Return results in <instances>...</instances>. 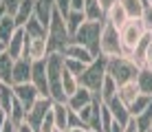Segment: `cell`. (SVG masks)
Listing matches in <instances>:
<instances>
[{
    "mask_svg": "<svg viewBox=\"0 0 152 132\" xmlns=\"http://www.w3.org/2000/svg\"><path fill=\"white\" fill-rule=\"evenodd\" d=\"M139 71H141V68L134 64L132 57L113 55V57H108V60H106V73L117 82V86L128 84V82H137Z\"/></svg>",
    "mask_w": 152,
    "mask_h": 132,
    "instance_id": "6da1fadb",
    "label": "cell"
},
{
    "mask_svg": "<svg viewBox=\"0 0 152 132\" xmlns=\"http://www.w3.org/2000/svg\"><path fill=\"white\" fill-rule=\"evenodd\" d=\"M62 73H64V53H49L46 55V75H49V88L53 101H66V95L62 90Z\"/></svg>",
    "mask_w": 152,
    "mask_h": 132,
    "instance_id": "7a4b0ae2",
    "label": "cell"
},
{
    "mask_svg": "<svg viewBox=\"0 0 152 132\" xmlns=\"http://www.w3.org/2000/svg\"><path fill=\"white\" fill-rule=\"evenodd\" d=\"M106 60H108L106 55H97L91 64L84 68L82 75H77L80 86L88 88V90L95 93V95H99V90H102V84H104V79H106Z\"/></svg>",
    "mask_w": 152,
    "mask_h": 132,
    "instance_id": "3957f363",
    "label": "cell"
},
{
    "mask_svg": "<svg viewBox=\"0 0 152 132\" xmlns=\"http://www.w3.org/2000/svg\"><path fill=\"white\" fill-rule=\"evenodd\" d=\"M119 33H121V46H124L121 55L130 57V55H132V51L139 46V42L148 35V31H145L141 18H130L128 22L119 29Z\"/></svg>",
    "mask_w": 152,
    "mask_h": 132,
    "instance_id": "277c9868",
    "label": "cell"
},
{
    "mask_svg": "<svg viewBox=\"0 0 152 132\" xmlns=\"http://www.w3.org/2000/svg\"><path fill=\"white\" fill-rule=\"evenodd\" d=\"M102 29H104V22H84L80 29L73 33V42H77V44L86 46L88 51L93 53V55H99V40H102Z\"/></svg>",
    "mask_w": 152,
    "mask_h": 132,
    "instance_id": "5b68a950",
    "label": "cell"
},
{
    "mask_svg": "<svg viewBox=\"0 0 152 132\" xmlns=\"http://www.w3.org/2000/svg\"><path fill=\"white\" fill-rule=\"evenodd\" d=\"M46 40H49V53H53V51H64V46L71 42L69 26H66V20H64V15H62L60 11H55L53 18H51Z\"/></svg>",
    "mask_w": 152,
    "mask_h": 132,
    "instance_id": "8992f818",
    "label": "cell"
},
{
    "mask_svg": "<svg viewBox=\"0 0 152 132\" xmlns=\"http://www.w3.org/2000/svg\"><path fill=\"white\" fill-rule=\"evenodd\" d=\"M124 46H121V33L115 24H110L108 20H104V29H102V40H99V55H121Z\"/></svg>",
    "mask_w": 152,
    "mask_h": 132,
    "instance_id": "52a82bcc",
    "label": "cell"
},
{
    "mask_svg": "<svg viewBox=\"0 0 152 132\" xmlns=\"http://www.w3.org/2000/svg\"><path fill=\"white\" fill-rule=\"evenodd\" d=\"M51 106H53V99L51 97H38V101L27 110V121L31 123V128H33L35 132H40L42 121H44L46 114L51 112Z\"/></svg>",
    "mask_w": 152,
    "mask_h": 132,
    "instance_id": "ba28073f",
    "label": "cell"
},
{
    "mask_svg": "<svg viewBox=\"0 0 152 132\" xmlns=\"http://www.w3.org/2000/svg\"><path fill=\"white\" fill-rule=\"evenodd\" d=\"M31 84L40 90L42 97H51L49 88V75H46V60L33 62V73H31Z\"/></svg>",
    "mask_w": 152,
    "mask_h": 132,
    "instance_id": "9c48e42d",
    "label": "cell"
},
{
    "mask_svg": "<svg viewBox=\"0 0 152 132\" xmlns=\"http://www.w3.org/2000/svg\"><path fill=\"white\" fill-rule=\"evenodd\" d=\"M7 53L13 60L27 57V31H24V26H18V29L13 31L11 40L7 42Z\"/></svg>",
    "mask_w": 152,
    "mask_h": 132,
    "instance_id": "30bf717a",
    "label": "cell"
},
{
    "mask_svg": "<svg viewBox=\"0 0 152 132\" xmlns=\"http://www.w3.org/2000/svg\"><path fill=\"white\" fill-rule=\"evenodd\" d=\"M31 73H33V60L29 57H20L13 60V68H11V84H27L31 82Z\"/></svg>",
    "mask_w": 152,
    "mask_h": 132,
    "instance_id": "8fae6325",
    "label": "cell"
},
{
    "mask_svg": "<svg viewBox=\"0 0 152 132\" xmlns=\"http://www.w3.org/2000/svg\"><path fill=\"white\" fill-rule=\"evenodd\" d=\"M13 93H15V99H18V101L22 104L27 110H29L35 101H38V97H42L40 90H38L31 82H27V84H15V86H13Z\"/></svg>",
    "mask_w": 152,
    "mask_h": 132,
    "instance_id": "7c38bea8",
    "label": "cell"
},
{
    "mask_svg": "<svg viewBox=\"0 0 152 132\" xmlns=\"http://www.w3.org/2000/svg\"><path fill=\"white\" fill-rule=\"evenodd\" d=\"M46 55H49V40H46V35H42V38H27V57L33 62L38 60H46Z\"/></svg>",
    "mask_w": 152,
    "mask_h": 132,
    "instance_id": "4fadbf2b",
    "label": "cell"
},
{
    "mask_svg": "<svg viewBox=\"0 0 152 132\" xmlns=\"http://www.w3.org/2000/svg\"><path fill=\"white\" fill-rule=\"evenodd\" d=\"M93 99H95V93H91L88 88L80 86L69 99H66V104H69V108L73 110V112H77L80 108H84V106H88V104H93Z\"/></svg>",
    "mask_w": 152,
    "mask_h": 132,
    "instance_id": "5bb4252c",
    "label": "cell"
},
{
    "mask_svg": "<svg viewBox=\"0 0 152 132\" xmlns=\"http://www.w3.org/2000/svg\"><path fill=\"white\" fill-rule=\"evenodd\" d=\"M64 57H73V60H80V62H84V64H91L93 60H95V55H93L91 51L86 49V46H82V44H77V42H69V44L64 46Z\"/></svg>",
    "mask_w": 152,
    "mask_h": 132,
    "instance_id": "9a60e30c",
    "label": "cell"
},
{
    "mask_svg": "<svg viewBox=\"0 0 152 132\" xmlns=\"http://www.w3.org/2000/svg\"><path fill=\"white\" fill-rule=\"evenodd\" d=\"M51 112H53V121H55V128H57V130L69 128L71 108H69V104H66V101H53V106H51Z\"/></svg>",
    "mask_w": 152,
    "mask_h": 132,
    "instance_id": "2e32d148",
    "label": "cell"
},
{
    "mask_svg": "<svg viewBox=\"0 0 152 132\" xmlns=\"http://www.w3.org/2000/svg\"><path fill=\"white\" fill-rule=\"evenodd\" d=\"M55 13V0H35V18L49 29L51 18Z\"/></svg>",
    "mask_w": 152,
    "mask_h": 132,
    "instance_id": "e0dca14e",
    "label": "cell"
},
{
    "mask_svg": "<svg viewBox=\"0 0 152 132\" xmlns=\"http://www.w3.org/2000/svg\"><path fill=\"white\" fill-rule=\"evenodd\" d=\"M33 15H35V0H22V4L18 7V11L13 13V20H15L18 26H24Z\"/></svg>",
    "mask_w": 152,
    "mask_h": 132,
    "instance_id": "ac0fdd59",
    "label": "cell"
},
{
    "mask_svg": "<svg viewBox=\"0 0 152 132\" xmlns=\"http://www.w3.org/2000/svg\"><path fill=\"white\" fill-rule=\"evenodd\" d=\"M84 15L88 22H104L106 20V11L99 4V0H86L84 2Z\"/></svg>",
    "mask_w": 152,
    "mask_h": 132,
    "instance_id": "d6986e66",
    "label": "cell"
},
{
    "mask_svg": "<svg viewBox=\"0 0 152 132\" xmlns=\"http://www.w3.org/2000/svg\"><path fill=\"white\" fill-rule=\"evenodd\" d=\"M108 106V108H110V112H113V117L119 121V123H126V121H128L130 117H132V114H130V110H128V106H126L121 99L117 97V95H115V97L110 99V101H104Z\"/></svg>",
    "mask_w": 152,
    "mask_h": 132,
    "instance_id": "ffe728a7",
    "label": "cell"
},
{
    "mask_svg": "<svg viewBox=\"0 0 152 132\" xmlns=\"http://www.w3.org/2000/svg\"><path fill=\"white\" fill-rule=\"evenodd\" d=\"M106 20H108V22H110V24H115V26H117V29H121V26H124L126 22H128L130 18H128V13H126L124 4L119 2V0H117V2H115L113 7L108 9V11H106Z\"/></svg>",
    "mask_w": 152,
    "mask_h": 132,
    "instance_id": "44dd1931",
    "label": "cell"
},
{
    "mask_svg": "<svg viewBox=\"0 0 152 132\" xmlns=\"http://www.w3.org/2000/svg\"><path fill=\"white\" fill-rule=\"evenodd\" d=\"M15 101V93H13V84L0 82V110L4 114L11 112V106Z\"/></svg>",
    "mask_w": 152,
    "mask_h": 132,
    "instance_id": "7402d4cb",
    "label": "cell"
},
{
    "mask_svg": "<svg viewBox=\"0 0 152 132\" xmlns=\"http://www.w3.org/2000/svg\"><path fill=\"white\" fill-rule=\"evenodd\" d=\"M141 95V90H139V86H137V82H128V84H121V86L117 88V97L121 99V101L130 108V104L134 101Z\"/></svg>",
    "mask_w": 152,
    "mask_h": 132,
    "instance_id": "603a6c76",
    "label": "cell"
},
{
    "mask_svg": "<svg viewBox=\"0 0 152 132\" xmlns=\"http://www.w3.org/2000/svg\"><path fill=\"white\" fill-rule=\"evenodd\" d=\"M80 88V82H77V75H73V73L66 68V64H64V73H62V90H64V95H66V99L71 97L73 93Z\"/></svg>",
    "mask_w": 152,
    "mask_h": 132,
    "instance_id": "cb8c5ba5",
    "label": "cell"
},
{
    "mask_svg": "<svg viewBox=\"0 0 152 132\" xmlns=\"http://www.w3.org/2000/svg\"><path fill=\"white\" fill-rule=\"evenodd\" d=\"M137 86H139L141 95L152 97V71H150V68L143 66V68L139 71V75H137Z\"/></svg>",
    "mask_w": 152,
    "mask_h": 132,
    "instance_id": "d4e9b609",
    "label": "cell"
},
{
    "mask_svg": "<svg viewBox=\"0 0 152 132\" xmlns=\"http://www.w3.org/2000/svg\"><path fill=\"white\" fill-rule=\"evenodd\" d=\"M15 29H18V24H15L13 15H9V13H7L2 20H0V40H2V42H9Z\"/></svg>",
    "mask_w": 152,
    "mask_h": 132,
    "instance_id": "484cf974",
    "label": "cell"
},
{
    "mask_svg": "<svg viewBox=\"0 0 152 132\" xmlns=\"http://www.w3.org/2000/svg\"><path fill=\"white\" fill-rule=\"evenodd\" d=\"M117 88H119V86H117V82H115V79L106 73V79H104L102 90H99V99H102V101H110L115 95H117Z\"/></svg>",
    "mask_w": 152,
    "mask_h": 132,
    "instance_id": "4316f807",
    "label": "cell"
},
{
    "mask_svg": "<svg viewBox=\"0 0 152 132\" xmlns=\"http://www.w3.org/2000/svg\"><path fill=\"white\" fill-rule=\"evenodd\" d=\"M11 68H13V57L4 51L0 55V82L11 84Z\"/></svg>",
    "mask_w": 152,
    "mask_h": 132,
    "instance_id": "83f0119b",
    "label": "cell"
},
{
    "mask_svg": "<svg viewBox=\"0 0 152 132\" xmlns=\"http://www.w3.org/2000/svg\"><path fill=\"white\" fill-rule=\"evenodd\" d=\"M24 31H27V38H42V35L49 33V29H46V26L35 18V15L29 20L27 24H24Z\"/></svg>",
    "mask_w": 152,
    "mask_h": 132,
    "instance_id": "f1b7e54d",
    "label": "cell"
},
{
    "mask_svg": "<svg viewBox=\"0 0 152 132\" xmlns=\"http://www.w3.org/2000/svg\"><path fill=\"white\" fill-rule=\"evenodd\" d=\"M66 26H69V33H71V38H73V33H75L80 26L86 22V15H84V11H69V15H66Z\"/></svg>",
    "mask_w": 152,
    "mask_h": 132,
    "instance_id": "f546056e",
    "label": "cell"
},
{
    "mask_svg": "<svg viewBox=\"0 0 152 132\" xmlns=\"http://www.w3.org/2000/svg\"><path fill=\"white\" fill-rule=\"evenodd\" d=\"M124 4L128 18H141V11H143V0H119Z\"/></svg>",
    "mask_w": 152,
    "mask_h": 132,
    "instance_id": "4dcf8cb0",
    "label": "cell"
},
{
    "mask_svg": "<svg viewBox=\"0 0 152 132\" xmlns=\"http://www.w3.org/2000/svg\"><path fill=\"white\" fill-rule=\"evenodd\" d=\"M152 104V97H148V95H139V97L137 99H134V101L132 104H130V114H132V117H137V114L139 112H143V110L145 108H148V106Z\"/></svg>",
    "mask_w": 152,
    "mask_h": 132,
    "instance_id": "1f68e13d",
    "label": "cell"
},
{
    "mask_svg": "<svg viewBox=\"0 0 152 132\" xmlns=\"http://www.w3.org/2000/svg\"><path fill=\"white\" fill-rule=\"evenodd\" d=\"M134 119H137V125H139L141 132H148V130L152 128V104L143 110V112H139Z\"/></svg>",
    "mask_w": 152,
    "mask_h": 132,
    "instance_id": "d6a6232c",
    "label": "cell"
},
{
    "mask_svg": "<svg viewBox=\"0 0 152 132\" xmlns=\"http://www.w3.org/2000/svg\"><path fill=\"white\" fill-rule=\"evenodd\" d=\"M7 117L11 119L15 125H18V123H22V121L27 119V108H24V106L20 104L18 99H15V101H13V106H11V112H9Z\"/></svg>",
    "mask_w": 152,
    "mask_h": 132,
    "instance_id": "836d02e7",
    "label": "cell"
},
{
    "mask_svg": "<svg viewBox=\"0 0 152 132\" xmlns=\"http://www.w3.org/2000/svg\"><path fill=\"white\" fill-rule=\"evenodd\" d=\"M99 112H102V132H108L110 125H113V121H115V117H113L110 108H108L104 101H102V106H99Z\"/></svg>",
    "mask_w": 152,
    "mask_h": 132,
    "instance_id": "e575fe53",
    "label": "cell"
},
{
    "mask_svg": "<svg viewBox=\"0 0 152 132\" xmlns=\"http://www.w3.org/2000/svg\"><path fill=\"white\" fill-rule=\"evenodd\" d=\"M141 22H143L145 31L152 33V2L150 0H143V11H141Z\"/></svg>",
    "mask_w": 152,
    "mask_h": 132,
    "instance_id": "d590c367",
    "label": "cell"
},
{
    "mask_svg": "<svg viewBox=\"0 0 152 132\" xmlns=\"http://www.w3.org/2000/svg\"><path fill=\"white\" fill-rule=\"evenodd\" d=\"M64 64H66V68H69L73 75H82L84 68L88 66V64H84V62H80V60H73V57H64Z\"/></svg>",
    "mask_w": 152,
    "mask_h": 132,
    "instance_id": "8d00e7d4",
    "label": "cell"
},
{
    "mask_svg": "<svg viewBox=\"0 0 152 132\" xmlns=\"http://www.w3.org/2000/svg\"><path fill=\"white\" fill-rule=\"evenodd\" d=\"M20 4H22V0H2V7H4V11H7L9 15H13L15 11H18Z\"/></svg>",
    "mask_w": 152,
    "mask_h": 132,
    "instance_id": "74e56055",
    "label": "cell"
},
{
    "mask_svg": "<svg viewBox=\"0 0 152 132\" xmlns=\"http://www.w3.org/2000/svg\"><path fill=\"white\" fill-rule=\"evenodd\" d=\"M143 66L152 71V33H150V42H148V46H145V53H143Z\"/></svg>",
    "mask_w": 152,
    "mask_h": 132,
    "instance_id": "f35d334b",
    "label": "cell"
},
{
    "mask_svg": "<svg viewBox=\"0 0 152 132\" xmlns=\"http://www.w3.org/2000/svg\"><path fill=\"white\" fill-rule=\"evenodd\" d=\"M55 11H60L66 18L69 11H71V0H55Z\"/></svg>",
    "mask_w": 152,
    "mask_h": 132,
    "instance_id": "ab89813d",
    "label": "cell"
},
{
    "mask_svg": "<svg viewBox=\"0 0 152 132\" xmlns=\"http://www.w3.org/2000/svg\"><path fill=\"white\" fill-rule=\"evenodd\" d=\"M124 132H141V130H139V125H137V119H134V117H130V119L124 123Z\"/></svg>",
    "mask_w": 152,
    "mask_h": 132,
    "instance_id": "60d3db41",
    "label": "cell"
},
{
    "mask_svg": "<svg viewBox=\"0 0 152 132\" xmlns=\"http://www.w3.org/2000/svg\"><path fill=\"white\" fill-rule=\"evenodd\" d=\"M15 132H35V130L31 128V123H29L27 119H24L22 123H18V125H15Z\"/></svg>",
    "mask_w": 152,
    "mask_h": 132,
    "instance_id": "b9f144b4",
    "label": "cell"
},
{
    "mask_svg": "<svg viewBox=\"0 0 152 132\" xmlns=\"http://www.w3.org/2000/svg\"><path fill=\"white\" fill-rule=\"evenodd\" d=\"M62 132H91V130H88V125H69Z\"/></svg>",
    "mask_w": 152,
    "mask_h": 132,
    "instance_id": "7bdbcfd3",
    "label": "cell"
},
{
    "mask_svg": "<svg viewBox=\"0 0 152 132\" xmlns=\"http://www.w3.org/2000/svg\"><path fill=\"white\" fill-rule=\"evenodd\" d=\"M84 2L86 0H71V9L73 11H84Z\"/></svg>",
    "mask_w": 152,
    "mask_h": 132,
    "instance_id": "ee69618b",
    "label": "cell"
},
{
    "mask_svg": "<svg viewBox=\"0 0 152 132\" xmlns=\"http://www.w3.org/2000/svg\"><path fill=\"white\" fill-rule=\"evenodd\" d=\"M108 132H124V123H119V121L115 119V121H113V125H110V130H108Z\"/></svg>",
    "mask_w": 152,
    "mask_h": 132,
    "instance_id": "f6af8a7d",
    "label": "cell"
},
{
    "mask_svg": "<svg viewBox=\"0 0 152 132\" xmlns=\"http://www.w3.org/2000/svg\"><path fill=\"white\" fill-rule=\"evenodd\" d=\"M115 2H117V0H99V4L104 7V11H108V9H110Z\"/></svg>",
    "mask_w": 152,
    "mask_h": 132,
    "instance_id": "bcb514c9",
    "label": "cell"
},
{
    "mask_svg": "<svg viewBox=\"0 0 152 132\" xmlns=\"http://www.w3.org/2000/svg\"><path fill=\"white\" fill-rule=\"evenodd\" d=\"M4 51H7V42H2V40H0V55H2Z\"/></svg>",
    "mask_w": 152,
    "mask_h": 132,
    "instance_id": "7dc6e473",
    "label": "cell"
},
{
    "mask_svg": "<svg viewBox=\"0 0 152 132\" xmlns=\"http://www.w3.org/2000/svg\"><path fill=\"white\" fill-rule=\"evenodd\" d=\"M4 15H7V11H4V7H2V4H0V20H2Z\"/></svg>",
    "mask_w": 152,
    "mask_h": 132,
    "instance_id": "c3c4849f",
    "label": "cell"
},
{
    "mask_svg": "<svg viewBox=\"0 0 152 132\" xmlns=\"http://www.w3.org/2000/svg\"><path fill=\"white\" fill-rule=\"evenodd\" d=\"M53 132H62V130H57V128H55V130H53Z\"/></svg>",
    "mask_w": 152,
    "mask_h": 132,
    "instance_id": "681fc988",
    "label": "cell"
},
{
    "mask_svg": "<svg viewBox=\"0 0 152 132\" xmlns=\"http://www.w3.org/2000/svg\"><path fill=\"white\" fill-rule=\"evenodd\" d=\"M0 4H2V0H0Z\"/></svg>",
    "mask_w": 152,
    "mask_h": 132,
    "instance_id": "f907efd6",
    "label": "cell"
},
{
    "mask_svg": "<svg viewBox=\"0 0 152 132\" xmlns=\"http://www.w3.org/2000/svg\"><path fill=\"white\" fill-rule=\"evenodd\" d=\"M148 132H152V130H148Z\"/></svg>",
    "mask_w": 152,
    "mask_h": 132,
    "instance_id": "816d5d0a",
    "label": "cell"
},
{
    "mask_svg": "<svg viewBox=\"0 0 152 132\" xmlns=\"http://www.w3.org/2000/svg\"><path fill=\"white\" fill-rule=\"evenodd\" d=\"M150 130H152V128H150Z\"/></svg>",
    "mask_w": 152,
    "mask_h": 132,
    "instance_id": "f5cc1de1",
    "label": "cell"
}]
</instances>
